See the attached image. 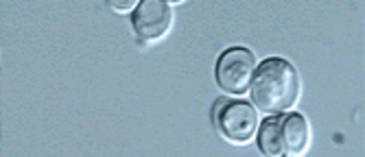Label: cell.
Listing matches in <instances>:
<instances>
[{"instance_id":"6da1fadb","label":"cell","mask_w":365,"mask_h":157,"mask_svg":"<svg viewBox=\"0 0 365 157\" xmlns=\"http://www.w3.org/2000/svg\"><path fill=\"white\" fill-rule=\"evenodd\" d=\"M252 101L262 114L289 112L300 94V77L291 61L282 57H269L260 61L250 83Z\"/></svg>"},{"instance_id":"7a4b0ae2","label":"cell","mask_w":365,"mask_h":157,"mask_svg":"<svg viewBox=\"0 0 365 157\" xmlns=\"http://www.w3.org/2000/svg\"><path fill=\"white\" fill-rule=\"evenodd\" d=\"M309 122L297 112L267 116L256 131L258 148L267 157L302 155L309 148Z\"/></svg>"},{"instance_id":"3957f363","label":"cell","mask_w":365,"mask_h":157,"mask_svg":"<svg viewBox=\"0 0 365 157\" xmlns=\"http://www.w3.org/2000/svg\"><path fill=\"white\" fill-rule=\"evenodd\" d=\"M212 122L230 144H247L256 136L258 114L247 101L219 99L212 109Z\"/></svg>"},{"instance_id":"277c9868","label":"cell","mask_w":365,"mask_h":157,"mask_svg":"<svg viewBox=\"0 0 365 157\" xmlns=\"http://www.w3.org/2000/svg\"><path fill=\"white\" fill-rule=\"evenodd\" d=\"M256 70V57L250 48L232 46L217 59V85L230 97H243L250 92L252 75Z\"/></svg>"},{"instance_id":"5b68a950","label":"cell","mask_w":365,"mask_h":157,"mask_svg":"<svg viewBox=\"0 0 365 157\" xmlns=\"http://www.w3.org/2000/svg\"><path fill=\"white\" fill-rule=\"evenodd\" d=\"M173 7L164 0H140L131 13V26L140 42H158L171 31Z\"/></svg>"}]
</instances>
